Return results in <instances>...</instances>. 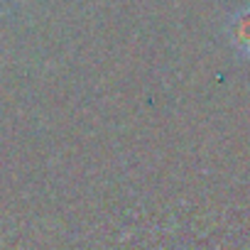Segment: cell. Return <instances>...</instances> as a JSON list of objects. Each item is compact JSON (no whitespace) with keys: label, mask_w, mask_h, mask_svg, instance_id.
I'll return each mask as SVG.
<instances>
[{"label":"cell","mask_w":250,"mask_h":250,"mask_svg":"<svg viewBox=\"0 0 250 250\" xmlns=\"http://www.w3.org/2000/svg\"><path fill=\"white\" fill-rule=\"evenodd\" d=\"M233 40L240 49L250 52V13H243L233 25Z\"/></svg>","instance_id":"cell-1"}]
</instances>
